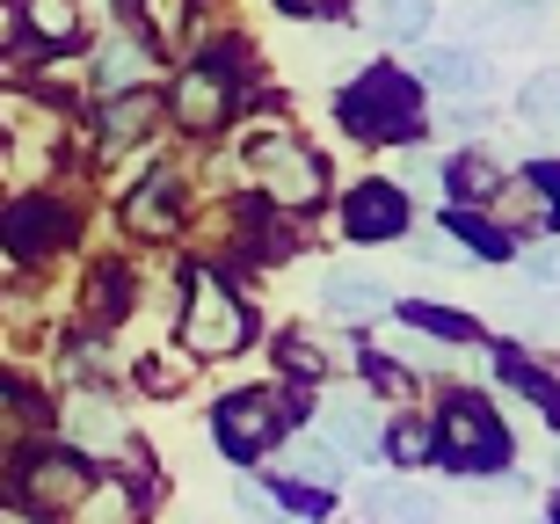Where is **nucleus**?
Segmentation results:
<instances>
[{"instance_id":"f257e3e1","label":"nucleus","mask_w":560,"mask_h":524,"mask_svg":"<svg viewBox=\"0 0 560 524\" xmlns=\"http://www.w3.org/2000/svg\"><path fill=\"white\" fill-rule=\"evenodd\" d=\"M342 125L357 139H378V147H400L422 131V88L400 73V66H372L342 88Z\"/></svg>"},{"instance_id":"f03ea898","label":"nucleus","mask_w":560,"mask_h":524,"mask_svg":"<svg viewBox=\"0 0 560 524\" xmlns=\"http://www.w3.org/2000/svg\"><path fill=\"white\" fill-rule=\"evenodd\" d=\"M430 444L452 474H495V466H510V430H502V416L480 394L444 400L430 416Z\"/></svg>"},{"instance_id":"7ed1b4c3","label":"nucleus","mask_w":560,"mask_h":524,"mask_svg":"<svg viewBox=\"0 0 560 524\" xmlns=\"http://www.w3.org/2000/svg\"><path fill=\"white\" fill-rule=\"evenodd\" d=\"M248 336H255V314L233 299L226 277H211V270L189 277V299H183V342L189 350L197 357H233V350H248Z\"/></svg>"},{"instance_id":"20e7f679","label":"nucleus","mask_w":560,"mask_h":524,"mask_svg":"<svg viewBox=\"0 0 560 524\" xmlns=\"http://www.w3.org/2000/svg\"><path fill=\"white\" fill-rule=\"evenodd\" d=\"M255 168H262V197L270 205H320V189H328V168L313 161L306 147H291V139H262L255 147Z\"/></svg>"},{"instance_id":"39448f33","label":"nucleus","mask_w":560,"mask_h":524,"mask_svg":"<svg viewBox=\"0 0 560 524\" xmlns=\"http://www.w3.org/2000/svg\"><path fill=\"white\" fill-rule=\"evenodd\" d=\"M88 488H95V474H88L81 452H37V459H22V503L44 510V517H66Z\"/></svg>"},{"instance_id":"423d86ee","label":"nucleus","mask_w":560,"mask_h":524,"mask_svg":"<svg viewBox=\"0 0 560 524\" xmlns=\"http://www.w3.org/2000/svg\"><path fill=\"white\" fill-rule=\"evenodd\" d=\"M211 430H219V444H226L233 459H262V452L284 438V408H277L270 394H233V400H219Z\"/></svg>"},{"instance_id":"0eeeda50","label":"nucleus","mask_w":560,"mask_h":524,"mask_svg":"<svg viewBox=\"0 0 560 524\" xmlns=\"http://www.w3.org/2000/svg\"><path fill=\"white\" fill-rule=\"evenodd\" d=\"M342 233H350V241H364V248L400 241V233H408V189H394V183H357L350 205H342Z\"/></svg>"},{"instance_id":"6e6552de","label":"nucleus","mask_w":560,"mask_h":524,"mask_svg":"<svg viewBox=\"0 0 560 524\" xmlns=\"http://www.w3.org/2000/svg\"><path fill=\"white\" fill-rule=\"evenodd\" d=\"M378 408L364 394H328L320 400V438L342 452V459H378Z\"/></svg>"},{"instance_id":"1a4fd4ad","label":"nucleus","mask_w":560,"mask_h":524,"mask_svg":"<svg viewBox=\"0 0 560 524\" xmlns=\"http://www.w3.org/2000/svg\"><path fill=\"white\" fill-rule=\"evenodd\" d=\"M226 109H233V88L219 66H189L183 88H175V125L189 131H211V125H226Z\"/></svg>"},{"instance_id":"9d476101","label":"nucleus","mask_w":560,"mask_h":524,"mask_svg":"<svg viewBox=\"0 0 560 524\" xmlns=\"http://www.w3.org/2000/svg\"><path fill=\"white\" fill-rule=\"evenodd\" d=\"M422 81H430L436 95H458V103H474L480 88H488V59H480V51H466V44H436L430 59H422Z\"/></svg>"},{"instance_id":"9b49d317","label":"nucleus","mask_w":560,"mask_h":524,"mask_svg":"<svg viewBox=\"0 0 560 524\" xmlns=\"http://www.w3.org/2000/svg\"><path fill=\"white\" fill-rule=\"evenodd\" d=\"M313 292H320V306H328V314H342V321H364V314H378V306H386V284H378V277H364V270H320V284H313Z\"/></svg>"},{"instance_id":"f8f14e48","label":"nucleus","mask_w":560,"mask_h":524,"mask_svg":"<svg viewBox=\"0 0 560 524\" xmlns=\"http://www.w3.org/2000/svg\"><path fill=\"white\" fill-rule=\"evenodd\" d=\"M364 510H372L378 524H436V496L416 481H378L372 496H364Z\"/></svg>"},{"instance_id":"ddd939ff","label":"nucleus","mask_w":560,"mask_h":524,"mask_svg":"<svg viewBox=\"0 0 560 524\" xmlns=\"http://www.w3.org/2000/svg\"><path fill=\"white\" fill-rule=\"evenodd\" d=\"M66 430H73V444H95V452L125 438V422H117V408H109L103 394H73L66 400Z\"/></svg>"},{"instance_id":"4468645a","label":"nucleus","mask_w":560,"mask_h":524,"mask_svg":"<svg viewBox=\"0 0 560 524\" xmlns=\"http://www.w3.org/2000/svg\"><path fill=\"white\" fill-rule=\"evenodd\" d=\"M444 189H452V205H480V197H495V189H502V161H495V153H452Z\"/></svg>"},{"instance_id":"2eb2a0df","label":"nucleus","mask_w":560,"mask_h":524,"mask_svg":"<svg viewBox=\"0 0 560 524\" xmlns=\"http://www.w3.org/2000/svg\"><path fill=\"white\" fill-rule=\"evenodd\" d=\"M430 15H436V0H364V22H372L378 37H394V44L422 37Z\"/></svg>"},{"instance_id":"dca6fc26","label":"nucleus","mask_w":560,"mask_h":524,"mask_svg":"<svg viewBox=\"0 0 560 524\" xmlns=\"http://www.w3.org/2000/svg\"><path fill=\"white\" fill-rule=\"evenodd\" d=\"M73 517L81 524H139V488L131 481H95L81 503H73Z\"/></svg>"},{"instance_id":"f3484780","label":"nucleus","mask_w":560,"mask_h":524,"mask_svg":"<svg viewBox=\"0 0 560 524\" xmlns=\"http://www.w3.org/2000/svg\"><path fill=\"white\" fill-rule=\"evenodd\" d=\"M517 125L524 131H560V66H546V73H532L524 81V95H517Z\"/></svg>"},{"instance_id":"a211bd4d","label":"nucleus","mask_w":560,"mask_h":524,"mask_svg":"<svg viewBox=\"0 0 560 524\" xmlns=\"http://www.w3.org/2000/svg\"><path fill=\"white\" fill-rule=\"evenodd\" d=\"M444 226H452V233H458V248L480 255V263H502V255H510V233L488 226V219H480V211H466V205H452V219H444Z\"/></svg>"},{"instance_id":"6ab92c4d","label":"nucleus","mask_w":560,"mask_h":524,"mask_svg":"<svg viewBox=\"0 0 560 524\" xmlns=\"http://www.w3.org/2000/svg\"><path fill=\"white\" fill-rule=\"evenodd\" d=\"M59 211L51 205H22V211H8V241H15V255H37V248H51L59 241Z\"/></svg>"},{"instance_id":"aec40b11","label":"nucleus","mask_w":560,"mask_h":524,"mask_svg":"<svg viewBox=\"0 0 560 524\" xmlns=\"http://www.w3.org/2000/svg\"><path fill=\"white\" fill-rule=\"evenodd\" d=\"M378 452H386L394 466H422L430 459V422H416V416L386 422V430H378Z\"/></svg>"},{"instance_id":"412c9836","label":"nucleus","mask_w":560,"mask_h":524,"mask_svg":"<svg viewBox=\"0 0 560 524\" xmlns=\"http://www.w3.org/2000/svg\"><path fill=\"white\" fill-rule=\"evenodd\" d=\"M291 481H306V488H335L342 481V452H335L328 438H313L291 452Z\"/></svg>"},{"instance_id":"4be33fe9","label":"nucleus","mask_w":560,"mask_h":524,"mask_svg":"<svg viewBox=\"0 0 560 524\" xmlns=\"http://www.w3.org/2000/svg\"><path fill=\"white\" fill-rule=\"evenodd\" d=\"M495 372L510 379L517 394H532V400H539V408H546V416L560 422V386H553V379H546V372H532V364H524L517 350H502V357H495Z\"/></svg>"},{"instance_id":"5701e85b","label":"nucleus","mask_w":560,"mask_h":524,"mask_svg":"<svg viewBox=\"0 0 560 524\" xmlns=\"http://www.w3.org/2000/svg\"><path fill=\"white\" fill-rule=\"evenodd\" d=\"M145 73H153V59H139V44H131V37L103 44V66H95V81H103V88H131V81H145Z\"/></svg>"},{"instance_id":"b1692460","label":"nucleus","mask_w":560,"mask_h":524,"mask_svg":"<svg viewBox=\"0 0 560 524\" xmlns=\"http://www.w3.org/2000/svg\"><path fill=\"white\" fill-rule=\"evenodd\" d=\"M167 197H175V183H167V175H153V183H145L139 197H131V226L167 233V226H175V205H167Z\"/></svg>"},{"instance_id":"393cba45","label":"nucleus","mask_w":560,"mask_h":524,"mask_svg":"<svg viewBox=\"0 0 560 524\" xmlns=\"http://www.w3.org/2000/svg\"><path fill=\"white\" fill-rule=\"evenodd\" d=\"M30 30H37V37H51V44H66L73 30H81V15H73L66 0H30Z\"/></svg>"},{"instance_id":"a878e982","label":"nucleus","mask_w":560,"mask_h":524,"mask_svg":"<svg viewBox=\"0 0 560 524\" xmlns=\"http://www.w3.org/2000/svg\"><path fill=\"white\" fill-rule=\"evenodd\" d=\"M408 328H430V336H444V342H466V336H474V321L452 314V306H408Z\"/></svg>"},{"instance_id":"bb28decb","label":"nucleus","mask_w":560,"mask_h":524,"mask_svg":"<svg viewBox=\"0 0 560 524\" xmlns=\"http://www.w3.org/2000/svg\"><path fill=\"white\" fill-rule=\"evenodd\" d=\"M277 8H284V15H299V22H313V15L328 22L335 15V0H277Z\"/></svg>"},{"instance_id":"cd10ccee","label":"nucleus","mask_w":560,"mask_h":524,"mask_svg":"<svg viewBox=\"0 0 560 524\" xmlns=\"http://www.w3.org/2000/svg\"><path fill=\"white\" fill-rule=\"evenodd\" d=\"M532 277H546V284H560V241H553V248H539V255H532Z\"/></svg>"},{"instance_id":"c85d7f7f","label":"nucleus","mask_w":560,"mask_h":524,"mask_svg":"<svg viewBox=\"0 0 560 524\" xmlns=\"http://www.w3.org/2000/svg\"><path fill=\"white\" fill-rule=\"evenodd\" d=\"M553 524H560V510H553Z\"/></svg>"}]
</instances>
